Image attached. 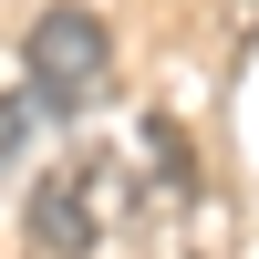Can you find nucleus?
Segmentation results:
<instances>
[{
    "label": "nucleus",
    "instance_id": "nucleus-1",
    "mask_svg": "<svg viewBox=\"0 0 259 259\" xmlns=\"http://www.w3.org/2000/svg\"><path fill=\"white\" fill-rule=\"evenodd\" d=\"M135 197H145L135 156H114V145H73V156H62L52 177L31 187L21 259H94V249H104V228H114Z\"/></svg>",
    "mask_w": 259,
    "mask_h": 259
},
{
    "label": "nucleus",
    "instance_id": "nucleus-2",
    "mask_svg": "<svg viewBox=\"0 0 259 259\" xmlns=\"http://www.w3.org/2000/svg\"><path fill=\"white\" fill-rule=\"evenodd\" d=\"M21 94L52 124H83L114 94V31H104L94 0H52V11L31 21V41H21Z\"/></svg>",
    "mask_w": 259,
    "mask_h": 259
},
{
    "label": "nucleus",
    "instance_id": "nucleus-3",
    "mask_svg": "<svg viewBox=\"0 0 259 259\" xmlns=\"http://www.w3.org/2000/svg\"><path fill=\"white\" fill-rule=\"evenodd\" d=\"M135 177L156 187V197H187V187H197V177H187V135H177V114H145V124H135Z\"/></svg>",
    "mask_w": 259,
    "mask_h": 259
},
{
    "label": "nucleus",
    "instance_id": "nucleus-4",
    "mask_svg": "<svg viewBox=\"0 0 259 259\" xmlns=\"http://www.w3.org/2000/svg\"><path fill=\"white\" fill-rule=\"evenodd\" d=\"M21 114H31V94H21V104H0V166L21 156Z\"/></svg>",
    "mask_w": 259,
    "mask_h": 259
}]
</instances>
